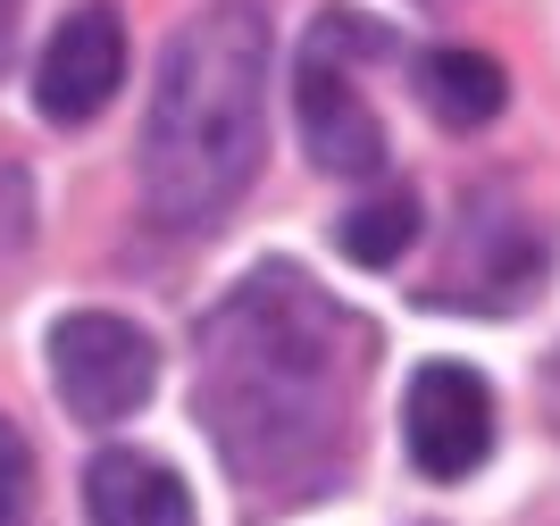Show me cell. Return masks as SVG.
Masks as SVG:
<instances>
[{
  "label": "cell",
  "instance_id": "cell-1",
  "mask_svg": "<svg viewBox=\"0 0 560 526\" xmlns=\"http://www.w3.org/2000/svg\"><path fill=\"white\" fill-rule=\"evenodd\" d=\"M376 335L302 268H252L201 318L192 410L234 484L259 502H310L351 459V401Z\"/></svg>",
  "mask_w": 560,
  "mask_h": 526
},
{
  "label": "cell",
  "instance_id": "cell-2",
  "mask_svg": "<svg viewBox=\"0 0 560 526\" xmlns=\"http://www.w3.org/2000/svg\"><path fill=\"white\" fill-rule=\"evenodd\" d=\"M268 75H277V43H268L259 0H218L176 25V43L160 50V75H151L135 151L142 209L160 226L201 234L252 192L259 160H268Z\"/></svg>",
  "mask_w": 560,
  "mask_h": 526
},
{
  "label": "cell",
  "instance_id": "cell-3",
  "mask_svg": "<svg viewBox=\"0 0 560 526\" xmlns=\"http://www.w3.org/2000/svg\"><path fill=\"white\" fill-rule=\"evenodd\" d=\"M369 59H385V25L351 17V9H327L293 59V126L327 176H385V126L360 92Z\"/></svg>",
  "mask_w": 560,
  "mask_h": 526
},
{
  "label": "cell",
  "instance_id": "cell-4",
  "mask_svg": "<svg viewBox=\"0 0 560 526\" xmlns=\"http://www.w3.org/2000/svg\"><path fill=\"white\" fill-rule=\"evenodd\" d=\"M50 385H59L68 418L117 426L160 385V343L135 318H117V309H75V318L50 326Z\"/></svg>",
  "mask_w": 560,
  "mask_h": 526
},
{
  "label": "cell",
  "instance_id": "cell-5",
  "mask_svg": "<svg viewBox=\"0 0 560 526\" xmlns=\"http://www.w3.org/2000/svg\"><path fill=\"white\" fill-rule=\"evenodd\" d=\"M401 452L427 484H460L493 452V385L460 360H427L401 393Z\"/></svg>",
  "mask_w": 560,
  "mask_h": 526
},
{
  "label": "cell",
  "instance_id": "cell-6",
  "mask_svg": "<svg viewBox=\"0 0 560 526\" xmlns=\"http://www.w3.org/2000/svg\"><path fill=\"white\" fill-rule=\"evenodd\" d=\"M536 276H544V243L536 234L518 226L502 201H468L460 234H452V259H444V276L427 284V301L502 318V309H518V301L536 293Z\"/></svg>",
  "mask_w": 560,
  "mask_h": 526
},
{
  "label": "cell",
  "instance_id": "cell-7",
  "mask_svg": "<svg viewBox=\"0 0 560 526\" xmlns=\"http://www.w3.org/2000/svg\"><path fill=\"white\" fill-rule=\"evenodd\" d=\"M117 84H126V17L109 0H84L59 17V34L34 59V101L50 126H93L117 101Z\"/></svg>",
  "mask_w": 560,
  "mask_h": 526
},
{
  "label": "cell",
  "instance_id": "cell-8",
  "mask_svg": "<svg viewBox=\"0 0 560 526\" xmlns=\"http://www.w3.org/2000/svg\"><path fill=\"white\" fill-rule=\"evenodd\" d=\"M84 510H93V526H192L185 477L151 452H93Z\"/></svg>",
  "mask_w": 560,
  "mask_h": 526
},
{
  "label": "cell",
  "instance_id": "cell-9",
  "mask_svg": "<svg viewBox=\"0 0 560 526\" xmlns=\"http://www.w3.org/2000/svg\"><path fill=\"white\" fill-rule=\"evenodd\" d=\"M419 101L435 109V126H452V135H477V126H493L502 117V101H511V75H502V59H486V50H427L419 59Z\"/></svg>",
  "mask_w": 560,
  "mask_h": 526
},
{
  "label": "cell",
  "instance_id": "cell-10",
  "mask_svg": "<svg viewBox=\"0 0 560 526\" xmlns=\"http://www.w3.org/2000/svg\"><path fill=\"white\" fill-rule=\"evenodd\" d=\"M335 243H343V259H360V268H394V259L419 243V192H401V184L369 192V201L335 226Z\"/></svg>",
  "mask_w": 560,
  "mask_h": 526
},
{
  "label": "cell",
  "instance_id": "cell-11",
  "mask_svg": "<svg viewBox=\"0 0 560 526\" xmlns=\"http://www.w3.org/2000/svg\"><path fill=\"white\" fill-rule=\"evenodd\" d=\"M25 518H34V452L0 418V526H25Z\"/></svg>",
  "mask_w": 560,
  "mask_h": 526
},
{
  "label": "cell",
  "instance_id": "cell-12",
  "mask_svg": "<svg viewBox=\"0 0 560 526\" xmlns=\"http://www.w3.org/2000/svg\"><path fill=\"white\" fill-rule=\"evenodd\" d=\"M25 243H34V184H25V167H0V259Z\"/></svg>",
  "mask_w": 560,
  "mask_h": 526
}]
</instances>
